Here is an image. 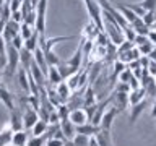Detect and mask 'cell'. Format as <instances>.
I'll return each instance as SVG.
<instances>
[{
	"mask_svg": "<svg viewBox=\"0 0 156 146\" xmlns=\"http://www.w3.org/2000/svg\"><path fill=\"white\" fill-rule=\"evenodd\" d=\"M83 2H85V7L88 10V15H90V21H93L98 26V29L102 31V8H101V5L96 0H83Z\"/></svg>",
	"mask_w": 156,
	"mask_h": 146,
	"instance_id": "obj_1",
	"label": "cell"
},
{
	"mask_svg": "<svg viewBox=\"0 0 156 146\" xmlns=\"http://www.w3.org/2000/svg\"><path fill=\"white\" fill-rule=\"evenodd\" d=\"M119 114H120V112L111 104V106L104 110V115H102V119H101L99 128H102V130H111V128H112V123H114V120H115V117L119 115Z\"/></svg>",
	"mask_w": 156,
	"mask_h": 146,
	"instance_id": "obj_2",
	"label": "cell"
},
{
	"mask_svg": "<svg viewBox=\"0 0 156 146\" xmlns=\"http://www.w3.org/2000/svg\"><path fill=\"white\" fill-rule=\"evenodd\" d=\"M111 104L114 106L119 112L125 110L127 107H130V104H129V92H115V91H112Z\"/></svg>",
	"mask_w": 156,
	"mask_h": 146,
	"instance_id": "obj_3",
	"label": "cell"
},
{
	"mask_svg": "<svg viewBox=\"0 0 156 146\" xmlns=\"http://www.w3.org/2000/svg\"><path fill=\"white\" fill-rule=\"evenodd\" d=\"M81 62H83V52H81V46H78V49L75 52H73V55L70 58H67V60H63V63L70 68V71H72V75L73 73H76V71H80V68H81Z\"/></svg>",
	"mask_w": 156,
	"mask_h": 146,
	"instance_id": "obj_4",
	"label": "cell"
},
{
	"mask_svg": "<svg viewBox=\"0 0 156 146\" xmlns=\"http://www.w3.org/2000/svg\"><path fill=\"white\" fill-rule=\"evenodd\" d=\"M39 120L37 117V110L33 109L29 106H24V110H23V128L24 130H31L33 125Z\"/></svg>",
	"mask_w": 156,
	"mask_h": 146,
	"instance_id": "obj_5",
	"label": "cell"
},
{
	"mask_svg": "<svg viewBox=\"0 0 156 146\" xmlns=\"http://www.w3.org/2000/svg\"><path fill=\"white\" fill-rule=\"evenodd\" d=\"M150 106V101L145 99L143 101H140V102H136V104H133V106H130V115H129V122H130V125H133L136 120H138V117L145 112V109Z\"/></svg>",
	"mask_w": 156,
	"mask_h": 146,
	"instance_id": "obj_6",
	"label": "cell"
},
{
	"mask_svg": "<svg viewBox=\"0 0 156 146\" xmlns=\"http://www.w3.org/2000/svg\"><path fill=\"white\" fill-rule=\"evenodd\" d=\"M20 24L21 23H15V21H12V19H8V21L5 23V29L2 33V37L7 44H10L12 39L16 36V34H20Z\"/></svg>",
	"mask_w": 156,
	"mask_h": 146,
	"instance_id": "obj_7",
	"label": "cell"
},
{
	"mask_svg": "<svg viewBox=\"0 0 156 146\" xmlns=\"http://www.w3.org/2000/svg\"><path fill=\"white\" fill-rule=\"evenodd\" d=\"M58 127H60V131H62L65 141H72L73 136L76 135V127L73 125L68 119H62L60 122H58Z\"/></svg>",
	"mask_w": 156,
	"mask_h": 146,
	"instance_id": "obj_8",
	"label": "cell"
},
{
	"mask_svg": "<svg viewBox=\"0 0 156 146\" xmlns=\"http://www.w3.org/2000/svg\"><path fill=\"white\" fill-rule=\"evenodd\" d=\"M10 127L13 131H20L24 130L23 128V112H20L18 107H15L13 110H10V120H8Z\"/></svg>",
	"mask_w": 156,
	"mask_h": 146,
	"instance_id": "obj_9",
	"label": "cell"
},
{
	"mask_svg": "<svg viewBox=\"0 0 156 146\" xmlns=\"http://www.w3.org/2000/svg\"><path fill=\"white\" fill-rule=\"evenodd\" d=\"M68 120H70L75 127L86 123V122H88L86 110L83 109V107H80V109H73V110H70V114H68Z\"/></svg>",
	"mask_w": 156,
	"mask_h": 146,
	"instance_id": "obj_10",
	"label": "cell"
},
{
	"mask_svg": "<svg viewBox=\"0 0 156 146\" xmlns=\"http://www.w3.org/2000/svg\"><path fill=\"white\" fill-rule=\"evenodd\" d=\"M54 91H55V94L58 96V99H60L62 104H65V102L68 101V97L72 96V91H70V88H68L65 80L60 81L58 85H55V89H54Z\"/></svg>",
	"mask_w": 156,
	"mask_h": 146,
	"instance_id": "obj_11",
	"label": "cell"
},
{
	"mask_svg": "<svg viewBox=\"0 0 156 146\" xmlns=\"http://www.w3.org/2000/svg\"><path fill=\"white\" fill-rule=\"evenodd\" d=\"M140 57H141V55H140L138 49H136V47H132L130 50L119 54V55H117V60H120L122 63H125V65H129L130 62H133V60H138Z\"/></svg>",
	"mask_w": 156,
	"mask_h": 146,
	"instance_id": "obj_12",
	"label": "cell"
},
{
	"mask_svg": "<svg viewBox=\"0 0 156 146\" xmlns=\"http://www.w3.org/2000/svg\"><path fill=\"white\" fill-rule=\"evenodd\" d=\"M0 102H2L8 110H13L15 107H16L15 102H13V94L5 86H0Z\"/></svg>",
	"mask_w": 156,
	"mask_h": 146,
	"instance_id": "obj_13",
	"label": "cell"
},
{
	"mask_svg": "<svg viewBox=\"0 0 156 146\" xmlns=\"http://www.w3.org/2000/svg\"><path fill=\"white\" fill-rule=\"evenodd\" d=\"M16 80H18L20 88H21L26 94H29V73H28V70H24V68H18Z\"/></svg>",
	"mask_w": 156,
	"mask_h": 146,
	"instance_id": "obj_14",
	"label": "cell"
},
{
	"mask_svg": "<svg viewBox=\"0 0 156 146\" xmlns=\"http://www.w3.org/2000/svg\"><path fill=\"white\" fill-rule=\"evenodd\" d=\"M33 62L36 63V65H37V67L42 70V73H44V75H46V73H47V68H49V67H47L46 57H44V52H42V49H41V47H37L36 50L33 52Z\"/></svg>",
	"mask_w": 156,
	"mask_h": 146,
	"instance_id": "obj_15",
	"label": "cell"
},
{
	"mask_svg": "<svg viewBox=\"0 0 156 146\" xmlns=\"http://www.w3.org/2000/svg\"><path fill=\"white\" fill-rule=\"evenodd\" d=\"M94 138H96V141H98V146H112L111 130H102V128H99V131L94 135Z\"/></svg>",
	"mask_w": 156,
	"mask_h": 146,
	"instance_id": "obj_16",
	"label": "cell"
},
{
	"mask_svg": "<svg viewBox=\"0 0 156 146\" xmlns=\"http://www.w3.org/2000/svg\"><path fill=\"white\" fill-rule=\"evenodd\" d=\"M111 67H112V68H111V75H109V83H111V85H115L117 76H119L120 73L125 70L127 65H125V63H122L120 60H115V62L112 63Z\"/></svg>",
	"mask_w": 156,
	"mask_h": 146,
	"instance_id": "obj_17",
	"label": "cell"
},
{
	"mask_svg": "<svg viewBox=\"0 0 156 146\" xmlns=\"http://www.w3.org/2000/svg\"><path fill=\"white\" fill-rule=\"evenodd\" d=\"M98 33H99V29H98V26L93 21H90L85 26V29H83V41H94V37L98 36Z\"/></svg>",
	"mask_w": 156,
	"mask_h": 146,
	"instance_id": "obj_18",
	"label": "cell"
},
{
	"mask_svg": "<svg viewBox=\"0 0 156 146\" xmlns=\"http://www.w3.org/2000/svg\"><path fill=\"white\" fill-rule=\"evenodd\" d=\"M98 131H99V127H94L93 123H90V122H86V123L76 127V133L85 135V136H94Z\"/></svg>",
	"mask_w": 156,
	"mask_h": 146,
	"instance_id": "obj_19",
	"label": "cell"
},
{
	"mask_svg": "<svg viewBox=\"0 0 156 146\" xmlns=\"http://www.w3.org/2000/svg\"><path fill=\"white\" fill-rule=\"evenodd\" d=\"M33 63V52H29L28 49H21L20 50V65H21V68H24V70H29V67H31Z\"/></svg>",
	"mask_w": 156,
	"mask_h": 146,
	"instance_id": "obj_20",
	"label": "cell"
},
{
	"mask_svg": "<svg viewBox=\"0 0 156 146\" xmlns=\"http://www.w3.org/2000/svg\"><path fill=\"white\" fill-rule=\"evenodd\" d=\"M46 80L51 83V85H58L60 81H63V78L60 76V73H58V68L57 67H49L47 68V73H46Z\"/></svg>",
	"mask_w": 156,
	"mask_h": 146,
	"instance_id": "obj_21",
	"label": "cell"
},
{
	"mask_svg": "<svg viewBox=\"0 0 156 146\" xmlns=\"http://www.w3.org/2000/svg\"><path fill=\"white\" fill-rule=\"evenodd\" d=\"M26 143H28V133H26V130L13 131V135H12V144L13 146H26Z\"/></svg>",
	"mask_w": 156,
	"mask_h": 146,
	"instance_id": "obj_22",
	"label": "cell"
},
{
	"mask_svg": "<svg viewBox=\"0 0 156 146\" xmlns=\"http://www.w3.org/2000/svg\"><path fill=\"white\" fill-rule=\"evenodd\" d=\"M130 26L135 31V34H138V36H148V33H150V29H151V28H148L143 23V19H141V18H136L135 21L130 24Z\"/></svg>",
	"mask_w": 156,
	"mask_h": 146,
	"instance_id": "obj_23",
	"label": "cell"
},
{
	"mask_svg": "<svg viewBox=\"0 0 156 146\" xmlns=\"http://www.w3.org/2000/svg\"><path fill=\"white\" fill-rule=\"evenodd\" d=\"M115 8H117V10H119V12L122 13V16L125 18V21L129 23V24H132V23H133L136 18H138V16H136V15H135L133 12H132V10H130L129 7H127V5H124V3H119Z\"/></svg>",
	"mask_w": 156,
	"mask_h": 146,
	"instance_id": "obj_24",
	"label": "cell"
},
{
	"mask_svg": "<svg viewBox=\"0 0 156 146\" xmlns=\"http://www.w3.org/2000/svg\"><path fill=\"white\" fill-rule=\"evenodd\" d=\"M145 97H146V94H145V89H143V88H136V89H132V91L129 92V104L133 106V104H136V102L143 101Z\"/></svg>",
	"mask_w": 156,
	"mask_h": 146,
	"instance_id": "obj_25",
	"label": "cell"
},
{
	"mask_svg": "<svg viewBox=\"0 0 156 146\" xmlns=\"http://www.w3.org/2000/svg\"><path fill=\"white\" fill-rule=\"evenodd\" d=\"M47 127H49L47 122H44V120H37L36 123L33 125V128H31L33 136H42V135H46Z\"/></svg>",
	"mask_w": 156,
	"mask_h": 146,
	"instance_id": "obj_26",
	"label": "cell"
},
{
	"mask_svg": "<svg viewBox=\"0 0 156 146\" xmlns=\"http://www.w3.org/2000/svg\"><path fill=\"white\" fill-rule=\"evenodd\" d=\"M24 49H28L29 52H34L36 49L39 47V34L34 31V34L31 37H28L26 41H24V46H23Z\"/></svg>",
	"mask_w": 156,
	"mask_h": 146,
	"instance_id": "obj_27",
	"label": "cell"
},
{
	"mask_svg": "<svg viewBox=\"0 0 156 146\" xmlns=\"http://www.w3.org/2000/svg\"><path fill=\"white\" fill-rule=\"evenodd\" d=\"M44 52V50H42ZM44 57H46V62H47V67H57L58 63H60L62 60L57 57V54L54 52V49L52 50H46L44 52Z\"/></svg>",
	"mask_w": 156,
	"mask_h": 146,
	"instance_id": "obj_28",
	"label": "cell"
},
{
	"mask_svg": "<svg viewBox=\"0 0 156 146\" xmlns=\"http://www.w3.org/2000/svg\"><path fill=\"white\" fill-rule=\"evenodd\" d=\"M33 34H34L33 26H29V24H26V23H21V24H20V36H21L24 41H26L28 37H31Z\"/></svg>",
	"mask_w": 156,
	"mask_h": 146,
	"instance_id": "obj_29",
	"label": "cell"
},
{
	"mask_svg": "<svg viewBox=\"0 0 156 146\" xmlns=\"http://www.w3.org/2000/svg\"><path fill=\"white\" fill-rule=\"evenodd\" d=\"M88 143H90V136H85V135H80V133H76L72 140L73 146H88Z\"/></svg>",
	"mask_w": 156,
	"mask_h": 146,
	"instance_id": "obj_30",
	"label": "cell"
},
{
	"mask_svg": "<svg viewBox=\"0 0 156 146\" xmlns=\"http://www.w3.org/2000/svg\"><path fill=\"white\" fill-rule=\"evenodd\" d=\"M46 141L47 138L46 136H31V138H28V143L26 146H46Z\"/></svg>",
	"mask_w": 156,
	"mask_h": 146,
	"instance_id": "obj_31",
	"label": "cell"
},
{
	"mask_svg": "<svg viewBox=\"0 0 156 146\" xmlns=\"http://www.w3.org/2000/svg\"><path fill=\"white\" fill-rule=\"evenodd\" d=\"M141 19H143V23H145L148 28L154 26V23H156V10H153V12H146Z\"/></svg>",
	"mask_w": 156,
	"mask_h": 146,
	"instance_id": "obj_32",
	"label": "cell"
},
{
	"mask_svg": "<svg viewBox=\"0 0 156 146\" xmlns=\"http://www.w3.org/2000/svg\"><path fill=\"white\" fill-rule=\"evenodd\" d=\"M122 33H124V39L125 41H130V42H133V39H135V31L132 29V26L130 24H127L125 28H122Z\"/></svg>",
	"mask_w": 156,
	"mask_h": 146,
	"instance_id": "obj_33",
	"label": "cell"
},
{
	"mask_svg": "<svg viewBox=\"0 0 156 146\" xmlns=\"http://www.w3.org/2000/svg\"><path fill=\"white\" fill-rule=\"evenodd\" d=\"M138 5L145 12H153V10H156V0H141V2H138Z\"/></svg>",
	"mask_w": 156,
	"mask_h": 146,
	"instance_id": "obj_34",
	"label": "cell"
},
{
	"mask_svg": "<svg viewBox=\"0 0 156 146\" xmlns=\"http://www.w3.org/2000/svg\"><path fill=\"white\" fill-rule=\"evenodd\" d=\"M136 49H138V52H140V55H141V57H146V55H148V54L154 49V44L146 42V44H143V46H138Z\"/></svg>",
	"mask_w": 156,
	"mask_h": 146,
	"instance_id": "obj_35",
	"label": "cell"
},
{
	"mask_svg": "<svg viewBox=\"0 0 156 146\" xmlns=\"http://www.w3.org/2000/svg\"><path fill=\"white\" fill-rule=\"evenodd\" d=\"M145 94L148 97H154L156 96V78H153V81L145 88Z\"/></svg>",
	"mask_w": 156,
	"mask_h": 146,
	"instance_id": "obj_36",
	"label": "cell"
},
{
	"mask_svg": "<svg viewBox=\"0 0 156 146\" xmlns=\"http://www.w3.org/2000/svg\"><path fill=\"white\" fill-rule=\"evenodd\" d=\"M127 7H129V8H130L132 12H133V13H135V15H136V16H138V18H143V15L146 13L145 10H143V8H141L140 5H138V3H129V5H127Z\"/></svg>",
	"mask_w": 156,
	"mask_h": 146,
	"instance_id": "obj_37",
	"label": "cell"
},
{
	"mask_svg": "<svg viewBox=\"0 0 156 146\" xmlns=\"http://www.w3.org/2000/svg\"><path fill=\"white\" fill-rule=\"evenodd\" d=\"M132 47H135L133 46V42H130V41H124V42H120L119 46H117V55L122 52H127V50H130Z\"/></svg>",
	"mask_w": 156,
	"mask_h": 146,
	"instance_id": "obj_38",
	"label": "cell"
},
{
	"mask_svg": "<svg viewBox=\"0 0 156 146\" xmlns=\"http://www.w3.org/2000/svg\"><path fill=\"white\" fill-rule=\"evenodd\" d=\"M57 114H58V117H60V120L62 119H68V114H70V109L67 107V104H60L57 107Z\"/></svg>",
	"mask_w": 156,
	"mask_h": 146,
	"instance_id": "obj_39",
	"label": "cell"
},
{
	"mask_svg": "<svg viewBox=\"0 0 156 146\" xmlns=\"http://www.w3.org/2000/svg\"><path fill=\"white\" fill-rule=\"evenodd\" d=\"M10 44H12V46H13L15 49H16V50H21L23 46H24V39H23L21 36H20V34H16V36H15V37L12 39V42H10Z\"/></svg>",
	"mask_w": 156,
	"mask_h": 146,
	"instance_id": "obj_40",
	"label": "cell"
},
{
	"mask_svg": "<svg viewBox=\"0 0 156 146\" xmlns=\"http://www.w3.org/2000/svg\"><path fill=\"white\" fill-rule=\"evenodd\" d=\"M132 76H133V75H132V71L129 70V68H125V70L117 76V80H119V83H127V85H129V81H130Z\"/></svg>",
	"mask_w": 156,
	"mask_h": 146,
	"instance_id": "obj_41",
	"label": "cell"
},
{
	"mask_svg": "<svg viewBox=\"0 0 156 146\" xmlns=\"http://www.w3.org/2000/svg\"><path fill=\"white\" fill-rule=\"evenodd\" d=\"M114 91L115 92H130V86L127 85V83H119L117 81V85L114 86Z\"/></svg>",
	"mask_w": 156,
	"mask_h": 146,
	"instance_id": "obj_42",
	"label": "cell"
},
{
	"mask_svg": "<svg viewBox=\"0 0 156 146\" xmlns=\"http://www.w3.org/2000/svg\"><path fill=\"white\" fill-rule=\"evenodd\" d=\"M10 19L15 21V23H23V13H21V10H15V12H12Z\"/></svg>",
	"mask_w": 156,
	"mask_h": 146,
	"instance_id": "obj_43",
	"label": "cell"
},
{
	"mask_svg": "<svg viewBox=\"0 0 156 146\" xmlns=\"http://www.w3.org/2000/svg\"><path fill=\"white\" fill-rule=\"evenodd\" d=\"M46 146H65V141L58 138H49L46 141Z\"/></svg>",
	"mask_w": 156,
	"mask_h": 146,
	"instance_id": "obj_44",
	"label": "cell"
},
{
	"mask_svg": "<svg viewBox=\"0 0 156 146\" xmlns=\"http://www.w3.org/2000/svg\"><path fill=\"white\" fill-rule=\"evenodd\" d=\"M5 68H7V55L0 54V73H3Z\"/></svg>",
	"mask_w": 156,
	"mask_h": 146,
	"instance_id": "obj_45",
	"label": "cell"
},
{
	"mask_svg": "<svg viewBox=\"0 0 156 146\" xmlns=\"http://www.w3.org/2000/svg\"><path fill=\"white\" fill-rule=\"evenodd\" d=\"M148 41L151 42V44H154L156 46V29H150V33H148Z\"/></svg>",
	"mask_w": 156,
	"mask_h": 146,
	"instance_id": "obj_46",
	"label": "cell"
},
{
	"mask_svg": "<svg viewBox=\"0 0 156 146\" xmlns=\"http://www.w3.org/2000/svg\"><path fill=\"white\" fill-rule=\"evenodd\" d=\"M5 50H7V42H5L3 37L0 36V54H5Z\"/></svg>",
	"mask_w": 156,
	"mask_h": 146,
	"instance_id": "obj_47",
	"label": "cell"
},
{
	"mask_svg": "<svg viewBox=\"0 0 156 146\" xmlns=\"http://www.w3.org/2000/svg\"><path fill=\"white\" fill-rule=\"evenodd\" d=\"M146 57H148L151 62H154V63H156V47H154L153 50H151V52H150V54H148V55H146Z\"/></svg>",
	"mask_w": 156,
	"mask_h": 146,
	"instance_id": "obj_48",
	"label": "cell"
},
{
	"mask_svg": "<svg viewBox=\"0 0 156 146\" xmlns=\"http://www.w3.org/2000/svg\"><path fill=\"white\" fill-rule=\"evenodd\" d=\"M150 115H151V119H156V101L151 104V112H150Z\"/></svg>",
	"mask_w": 156,
	"mask_h": 146,
	"instance_id": "obj_49",
	"label": "cell"
},
{
	"mask_svg": "<svg viewBox=\"0 0 156 146\" xmlns=\"http://www.w3.org/2000/svg\"><path fill=\"white\" fill-rule=\"evenodd\" d=\"M88 146H98V141L94 136H90V143H88Z\"/></svg>",
	"mask_w": 156,
	"mask_h": 146,
	"instance_id": "obj_50",
	"label": "cell"
},
{
	"mask_svg": "<svg viewBox=\"0 0 156 146\" xmlns=\"http://www.w3.org/2000/svg\"><path fill=\"white\" fill-rule=\"evenodd\" d=\"M5 23H7V21H3V19L0 18V36H2V33H3V29H5Z\"/></svg>",
	"mask_w": 156,
	"mask_h": 146,
	"instance_id": "obj_51",
	"label": "cell"
},
{
	"mask_svg": "<svg viewBox=\"0 0 156 146\" xmlns=\"http://www.w3.org/2000/svg\"><path fill=\"white\" fill-rule=\"evenodd\" d=\"M98 3H99V5H101V8H102V7H106V5L109 3V2H107V0H98Z\"/></svg>",
	"mask_w": 156,
	"mask_h": 146,
	"instance_id": "obj_52",
	"label": "cell"
},
{
	"mask_svg": "<svg viewBox=\"0 0 156 146\" xmlns=\"http://www.w3.org/2000/svg\"><path fill=\"white\" fill-rule=\"evenodd\" d=\"M2 81H3V76H2V73H0V86H3V85H2Z\"/></svg>",
	"mask_w": 156,
	"mask_h": 146,
	"instance_id": "obj_53",
	"label": "cell"
},
{
	"mask_svg": "<svg viewBox=\"0 0 156 146\" xmlns=\"http://www.w3.org/2000/svg\"><path fill=\"white\" fill-rule=\"evenodd\" d=\"M3 5H5V0H0V8H2Z\"/></svg>",
	"mask_w": 156,
	"mask_h": 146,
	"instance_id": "obj_54",
	"label": "cell"
}]
</instances>
